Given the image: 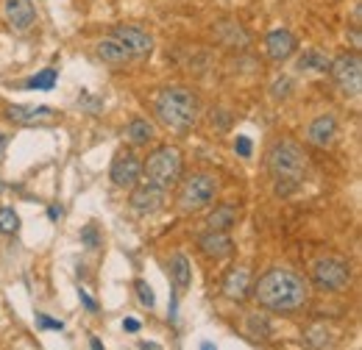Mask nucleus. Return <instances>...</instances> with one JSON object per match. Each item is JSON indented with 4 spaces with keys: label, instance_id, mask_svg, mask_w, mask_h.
Instances as JSON below:
<instances>
[{
    "label": "nucleus",
    "instance_id": "4",
    "mask_svg": "<svg viewBox=\"0 0 362 350\" xmlns=\"http://www.w3.org/2000/svg\"><path fill=\"white\" fill-rule=\"evenodd\" d=\"M142 173L151 183L162 186V189H170L181 181L184 173V156H181L179 147L173 145H162L156 147L153 153H148V159L142 162Z\"/></svg>",
    "mask_w": 362,
    "mask_h": 350
},
{
    "label": "nucleus",
    "instance_id": "16",
    "mask_svg": "<svg viewBox=\"0 0 362 350\" xmlns=\"http://www.w3.org/2000/svg\"><path fill=\"white\" fill-rule=\"evenodd\" d=\"M251 289V270L248 267H234L223 278V295L228 301H243Z\"/></svg>",
    "mask_w": 362,
    "mask_h": 350
},
{
    "label": "nucleus",
    "instance_id": "13",
    "mask_svg": "<svg viewBox=\"0 0 362 350\" xmlns=\"http://www.w3.org/2000/svg\"><path fill=\"white\" fill-rule=\"evenodd\" d=\"M198 248L209 259H228L234 253V239L228 236V231H209L198 239Z\"/></svg>",
    "mask_w": 362,
    "mask_h": 350
},
{
    "label": "nucleus",
    "instance_id": "20",
    "mask_svg": "<svg viewBox=\"0 0 362 350\" xmlns=\"http://www.w3.org/2000/svg\"><path fill=\"white\" fill-rule=\"evenodd\" d=\"M170 278H173V284H176L179 289H187V286L192 284V270H189V262H187L184 253H176V256H173V262H170Z\"/></svg>",
    "mask_w": 362,
    "mask_h": 350
},
{
    "label": "nucleus",
    "instance_id": "30",
    "mask_svg": "<svg viewBox=\"0 0 362 350\" xmlns=\"http://www.w3.org/2000/svg\"><path fill=\"white\" fill-rule=\"evenodd\" d=\"M6 147H8V136H6V133H0V159H3Z\"/></svg>",
    "mask_w": 362,
    "mask_h": 350
},
{
    "label": "nucleus",
    "instance_id": "1",
    "mask_svg": "<svg viewBox=\"0 0 362 350\" xmlns=\"http://www.w3.org/2000/svg\"><path fill=\"white\" fill-rule=\"evenodd\" d=\"M254 298L271 311H298L310 301V284L287 267H273L254 284Z\"/></svg>",
    "mask_w": 362,
    "mask_h": 350
},
{
    "label": "nucleus",
    "instance_id": "23",
    "mask_svg": "<svg viewBox=\"0 0 362 350\" xmlns=\"http://www.w3.org/2000/svg\"><path fill=\"white\" fill-rule=\"evenodd\" d=\"M56 70H42V73H37L31 81H25V87L28 89H53V84H56Z\"/></svg>",
    "mask_w": 362,
    "mask_h": 350
},
{
    "label": "nucleus",
    "instance_id": "12",
    "mask_svg": "<svg viewBox=\"0 0 362 350\" xmlns=\"http://www.w3.org/2000/svg\"><path fill=\"white\" fill-rule=\"evenodd\" d=\"M132 206H134V212H139V215L159 212L165 206V189L156 186V183H151V181L142 183V186H136L134 192H132Z\"/></svg>",
    "mask_w": 362,
    "mask_h": 350
},
{
    "label": "nucleus",
    "instance_id": "26",
    "mask_svg": "<svg viewBox=\"0 0 362 350\" xmlns=\"http://www.w3.org/2000/svg\"><path fill=\"white\" fill-rule=\"evenodd\" d=\"M37 325H40V328H50V331H62V328H64V322L50 320L47 314H37Z\"/></svg>",
    "mask_w": 362,
    "mask_h": 350
},
{
    "label": "nucleus",
    "instance_id": "14",
    "mask_svg": "<svg viewBox=\"0 0 362 350\" xmlns=\"http://www.w3.org/2000/svg\"><path fill=\"white\" fill-rule=\"evenodd\" d=\"M265 50H268V56H271L273 61H287L298 50V42H296V37L287 28H276L265 40Z\"/></svg>",
    "mask_w": 362,
    "mask_h": 350
},
{
    "label": "nucleus",
    "instance_id": "6",
    "mask_svg": "<svg viewBox=\"0 0 362 350\" xmlns=\"http://www.w3.org/2000/svg\"><path fill=\"white\" fill-rule=\"evenodd\" d=\"M329 73L334 84L343 89L346 97H360L362 92V59L360 53H346L334 61H329Z\"/></svg>",
    "mask_w": 362,
    "mask_h": 350
},
{
    "label": "nucleus",
    "instance_id": "7",
    "mask_svg": "<svg viewBox=\"0 0 362 350\" xmlns=\"http://www.w3.org/2000/svg\"><path fill=\"white\" fill-rule=\"evenodd\" d=\"M313 284L323 292H340L351 284V270L340 259H317L313 267Z\"/></svg>",
    "mask_w": 362,
    "mask_h": 350
},
{
    "label": "nucleus",
    "instance_id": "8",
    "mask_svg": "<svg viewBox=\"0 0 362 350\" xmlns=\"http://www.w3.org/2000/svg\"><path fill=\"white\" fill-rule=\"evenodd\" d=\"M109 175H112V181L117 186L129 189V186H134L136 181H139V175H142V159L136 153H132V150L117 153L115 162H112V173Z\"/></svg>",
    "mask_w": 362,
    "mask_h": 350
},
{
    "label": "nucleus",
    "instance_id": "18",
    "mask_svg": "<svg viewBox=\"0 0 362 350\" xmlns=\"http://www.w3.org/2000/svg\"><path fill=\"white\" fill-rule=\"evenodd\" d=\"M98 56H100L103 61H109V64H126L132 53L123 47V42H117L115 37H109V40L98 42Z\"/></svg>",
    "mask_w": 362,
    "mask_h": 350
},
{
    "label": "nucleus",
    "instance_id": "27",
    "mask_svg": "<svg viewBox=\"0 0 362 350\" xmlns=\"http://www.w3.org/2000/svg\"><path fill=\"white\" fill-rule=\"evenodd\" d=\"M234 150H237L243 159H248V156H251V139H248V136H237V142H234Z\"/></svg>",
    "mask_w": 362,
    "mask_h": 350
},
{
    "label": "nucleus",
    "instance_id": "28",
    "mask_svg": "<svg viewBox=\"0 0 362 350\" xmlns=\"http://www.w3.org/2000/svg\"><path fill=\"white\" fill-rule=\"evenodd\" d=\"M78 298H81V303H84V306L90 308V311H95V308H98V303L92 301V298L87 295V292H84V289H78Z\"/></svg>",
    "mask_w": 362,
    "mask_h": 350
},
{
    "label": "nucleus",
    "instance_id": "17",
    "mask_svg": "<svg viewBox=\"0 0 362 350\" xmlns=\"http://www.w3.org/2000/svg\"><path fill=\"white\" fill-rule=\"evenodd\" d=\"M237 217H240L237 206L234 203H223V206H215V212L206 217V225H209V231H231Z\"/></svg>",
    "mask_w": 362,
    "mask_h": 350
},
{
    "label": "nucleus",
    "instance_id": "10",
    "mask_svg": "<svg viewBox=\"0 0 362 350\" xmlns=\"http://www.w3.org/2000/svg\"><path fill=\"white\" fill-rule=\"evenodd\" d=\"M112 37H115L117 42H123V47H126L132 56H151V50H153L151 34L142 31V28H134V25H117V28L112 31Z\"/></svg>",
    "mask_w": 362,
    "mask_h": 350
},
{
    "label": "nucleus",
    "instance_id": "21",
    "mask_svg": "<svg viewBox=\"0 0 362 350\" xmlns=\"http://www.w3.org/2000/svg\"><path fill=\"white\" fill-rule=\"evenodd\" d=\"M298 70H304V73H326L329 70V59L320 50H307L298 59Z\"/></svg>",
    "mask_w": 362,
    "mask_h": 350
},
{
    "label": "nucleus",
    "instance_id": "11",
    "mask_svg": "<svg viewBox=\"0 0 362 350\" xmlns=\"http://www.w3.org/2000/svg\"><path fill=\"white\" fill-rule=\"evenodd\" d=\"M337 133H340V126H337L334 114H320L307 128V142L315 147H332L337 142Z\"/></svg>",
    "mask_w": 362,
    "mask_h": 350
},
{
    "label": "nucleus",
    "instance_id": "29",
    "mask_svg": "<svg viewBox=\"0 0 362 350\" xmlns=\"http://www.w3.org/2000/svg\"><path fill=\"white\" fill-rule=\"evenodd\" d=\"M123 328L134 334V331H139V322H136V320H126V322H123Z\"/></svg>",
    "mask_w": 362,
    "mask_h": 350
},
{
    "label": "nucleus",
    "instance_id": "25",
    "mask_svg": "<svg viewBox=\"0 0 362 350\" xmlns=\"http://www.w3.org/2000/svg\"><path fill=\"white\" fill-rule=\"evenodd\" d=\"M81 242L87 245V251H98V245H100V239H98V231H95L92 225H87V228L81 231Z\"/></svg>",
    "mask_w": 362,
    "mask_h": 350
},
{
    "label": "nucleus",
    "instance_id": "19",
    "mask_svg": "<svg viewBox=\"0 0 362 350\" xmlns=\"http://www.w3.org/2000/svg\"><path fill=\"white\" fill-rule=\"evenodd\" d=\"M153 126L148 123V120H142V117H136L129 123V128H126V139L132 142V145H148V142H153Z\"/></svg>",
    "mask_w": 362,
    "mask_h": 350
},
{
    "label": "nucleus",
    "instance_id": "22",
    "mask_svg": "<svg viewBox=\"0 0 362 350\" xmlns=\"http://www.w3.org/2000/svg\"><path fill=\"white\" fill-rule=\"evenodd\" d=\"M20 231V217L14 209L0 206V234H17Z\"/></svg>",
    "mask_w": 362,
    "mask_h": 350
},
{
    "label": "nucleus",
    "instance_id": "31",
    "mask_svg": "<svg viewBox=\"0 0 362 350\" xmlns=\"http://www.w3.org/2000/svg\"><path fill=\"white\" fill-rule=\"evenodd\" d=\"M47 215H50V219H59V215H62V212H59L56 206H50V212H47Z\"/></svg>",
    "mask_w": 362,
    "mask_h": 350
},
{
    "label": "nucleus",
    "instance_id": "32",
    "mask_svg": "<svg viewBox=\"0 0 362 350\" xmlns=\"http://www.w3.org/2000/svg\"><path fill=\"white\" fill-rule=\"evenodd\" d=\"M90 345H92L95 350H100V339H95V337H90Z\"/></svg>",
    "mask_w": 362,
    "mask_h": 350
},
{
    "label": "nucleus",
    "instance_id": "5",
    "mask_svg": "<svg viewBox=\"0 0 362 350\" xmlns=\"http://www.w3.org/2000/svg\"><path fill=\"white\" fill-rule=\"evenodd\" d=\"M218 189H221V186H218V178H215L212 173H192L181 181L176 203H179V209L184 212V215L204 212L206 206L215 203Z\"/></svg>",
    "mask_w": 362,
    "mask_h": 350
},
{
    "label": "nucleus",
    "instance_id": "3",
    "mask_svg": "<svg viewBox=\"0 0 362 350\" xmlns=\"http://www.w3.org/2000/svg\"><path fill=\"white\" fill-rule=\"evenodd\" d=\"M156 117L165 128L176 133H187L195 128L198 117H201V103H198V95L187 87H170L162 89L156 95Z\"/></svg>",
    "mask_w": 362,
    "mask_h": 350
},
{
    "label": "nucleus",
    "instance_id": "24",
    "mask_svg": "<svg viewBox=\"0 0 362 350\" xmlns=\"http://www.w3.org/2000/svg\"><path fill=\"white\" fill-rule=\"evenodd\" d=\"M136 295H139V303H142V306L153 308L156 298H153V289H151L145 281H136Z\"/></svg>",
    "mask_w": 362,
    "mask_h": 350
},
{
    "label": "nucleus",
    "instance_id": "15",
    "mask_svg": "<svg viewBox=\"0 0 362 350\" xmlns=\"http://www.w3.org/2000/svg\"><path fill=\"white\" fill-rule=\"evenodd\" d=\"M6 114L11 123L37 126V123H50L56 117V109H50V106H8Z\"/></svg>",
    "mask_w": 362,
    "mask_h": 350
},
{
    "label": "nucleus",
    "instance_id": "9",
    "mask_svg": "<svg viewBox=\"0 0 362 350\" xmlns=\"http://www.w3.org/2000/svg\"><path fill=\"white\" fill-rule=\"evenodd\" d=\"M3 14H6L8 28L14 31H28L37 20L34 0H3Z\"/></svg>",
    "mask_w": 362,
    "mask_h": 350
},
{
    "label": "nucleus",
    "instance_id": "2",
    "mask_svg": "<svg viewBox=\"0 0 362 350\" xmlns=\"http://www.w3.org/2000/svg\"><path fill=\"white\" fill-rule=\"evenodd\" d=\"M265 162H268V173H271L273 183H276V195H293L304 183L307 156L296 142L281 139V142L271 145Z\"/></svg>",
    "mask_w": 362,
    "mask_h": 350
}]
</instances>
